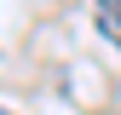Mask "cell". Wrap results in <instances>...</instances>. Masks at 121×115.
Masks as SVG:
<instances>
[{"label":"cell","mask_w":121,"mask_h":115,"mask_svg":"<svg viewBox=\"0 0 121 115\" xmlns=\"http://www.w3.org/2000/svg\"><path fill=\"white\" fill-rule=\"evenodd\" d=\"M0 115H6V109H0Z\"/></svg>","instance_id":"7a4b0ae2"},{"label":"cell","mask_w":121,"mask_h":115,"mask_svg":"<svg viewBox=\"0 0 121 115\" xmlns=\"http://www.w3.org/2000/svg\"><path fill=\"white\" fill-rule=\"evenodd\" d=\"M92 17H98V35L121 46V0H92Z\"/></svg>","instance_id":"6da1fadb"}]
</instances>
